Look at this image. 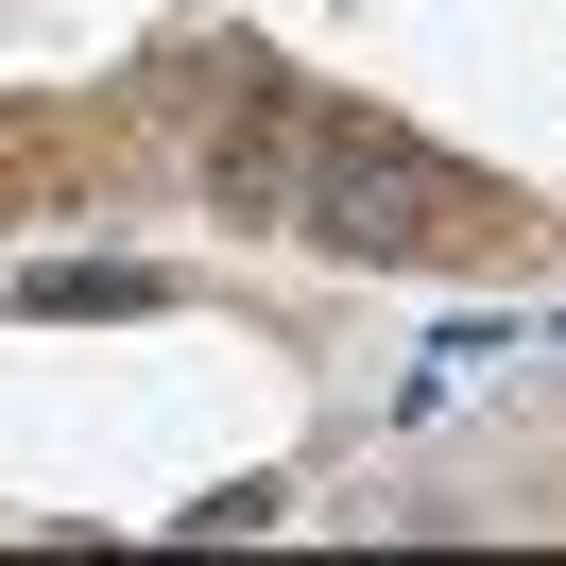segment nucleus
<instances>
[{"mask_svg": "<svg viewBox=\"0 0 566 566\" xmlns=\"http://www.w3.org/2000/svg\"><path fill=\"white\" fill-rule=\"evenodd\" d=\"M292 223H310L326 258H447L481 241V189L447 172V155L412 138V120H310V172H292Z\"/></svg>", "mask_w": 566, "mask_h": 566, "instance_id": "obj_1", "label": "nucleus"}, {"mask_svg": "<svg viewBox=\"0 0 566 566\" xmlns=\"http://www.w3.org/2000/svg\"><path fill=\"white\" fill-rule=\"evenodd\" d=\"M292 172H310V120L275 104V70H241V120L207 138V189H223L241 223H292Z\"/></svg>", "mask_w": 566, "mask_h": 566, "instance_id": "obj_2", "label": "nucleus"}, {"mask_svg": "<svg viewBox=\"0 0 566 566\" xmlns=\"http://www.w3.org/2000/svg\"><path fill=\"white\" fill-rule=\"evenodd\" d=\"M18 310H155L138 258H52V275H18Z\"/></svg>", "mask_w": 566, "mask_h": 566, "instance_id": "obj_3", "label": "nucleus"}]
</instances>
